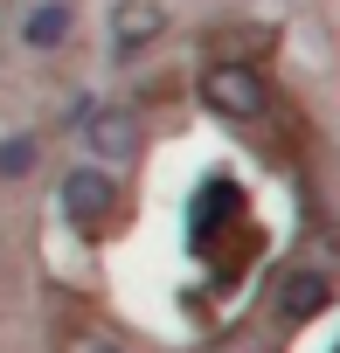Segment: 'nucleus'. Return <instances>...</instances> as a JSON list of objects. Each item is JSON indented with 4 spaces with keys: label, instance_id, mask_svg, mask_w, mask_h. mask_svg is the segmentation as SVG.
<instances>
[{
    "label": "nucleus",
    "instance_id": "6",
    "mask_svg": "<svg viewBox=\"0 0 340 353\" xmlns=\"http://www.w3.org/2000/svg\"><path fill=\"white\" fill-rule=\"evenodd\" d=\"M70 35H77V0H28L21 8V49L56 56Z\"/></svg>",
    "mask_w": 340,
    "mask_h": 353
},
{
    "label": "nucleus",
    "instance_id": "5",
    "mask_svg": "<svg viewBox=\"0 0 340 353\" xmlns=\"http://www.w3.org/2000/svg\"><path fill=\"white\" fill-rule=\"evenodd\" d=\"M84 145L97 152V166H132L139 152H146V132H139V118L125 111V104H97V118L84 125Z\"/></svg>",
    "mask_w": 340,
    "mask_h": 353
},
{
    "label": "nucleus",
    "instance_id": "1",
    "mask_svg": "<svg viewBox=\"0 0 340 353\" xmlns=\"http://www.w3.org/2000/svg\"><path fill=\"white\" fill-rule=\"evenodd\" d=\"M195 97H202V111L223 118V125H257V118H271V83H264L250 63H236V56L202 63Z\"/></svg>",
    "mask_w": 340,
    "mask_h": 353
},
{
    "label": "nucleus",
    "instance_id": "2",
    "mask_svg": "<svg viewBox=\"0 0 340 353\" xmlns=\"http://www.w3.org/2000/svg\"><path fill=\"white\" fill-rule=\"evenodd\" d=\"M56 215H63L70 229L97 236V229L118 215V173H111V166H97V159L63 166V173H56Z\"/></svg>",
    "mask_w": 340,
    "mask_h": 353
},
{
    "label": "nucleus",
    "instance_id": "8",
    "mask_svg": "<svg viewBox=\"0 0 340 353\" xmlns=\"http://www.w3.org/2000/svg\"><path fill=\"white\" fill-rule=\"evenodd\" d=\"M77 353H132V346H125V339H84Z\"/></svg>",
    "mask_w": 340,
    "mask_h": 353
},
{
    "label": "nucleus",
    "instance_id": "7",
    "mask_svg": "<svg viewBox=\"0 0 340 353\" xmlns=\"http://www.w3.org/2000/svg\"><path fill=\"white\" fill-rule=\"evenodd\" d=\"M42 173V132H0V181Z\"/></svg>",
    "mask_w": 340,
    "mask_h": 353
},
{
    "label": "nucleus",
    "instance_id": "3",
    "mask_svg": "<svg viewBox=\"0 0 340 353\" xmlns=\"http://www.w3.org/2000/svg\"><path fill=\"white\" fill-rule=\"evenodd\" d=\"M104 28H111V56L132 63V56H146V49L167 35V8H160V0H111Z\"/></svg>",
    "mask_w": 340,
    "mask_h": 353
},
{
    "label": "nucleus",
    "instance_id": "4",
    "mask_svg": "<svg viewBox=\"0 0 340 353\" xmlns=\"http://www.w3.org/2000/svg\"><path fill=\"white\" fill-rule=\"evenodd\" d=\"M333 305V277L326 270H285L278 291H271V319L292 332V325H312L319 312Z\"/></svg>",
    "mask_w": 340,
    "mask_h": 353
}]
</instances>
